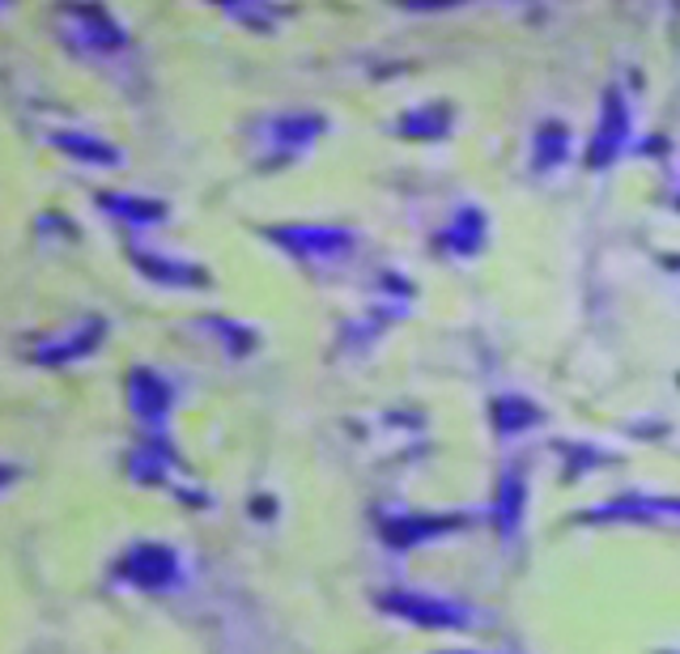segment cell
Listing matches in <instances>:
<instances>
[{
	"mask_svg": "<svg viewBox=\"0 0 680 654\" xmlns=\"http://www.w3.org/2000/svg\"><path fill=\"white\" fill-rule=\"evenodd\" d=\"M277 238H281L286 247L306 251V256H320V251H345V247H349V234H341V229H320V226L277 229Z\"/></svg>",
	"mask_w": 680,
	"mask_h": 654,
	"instance_id": "obj_1",
	"label": "cell"
},
{
	"mask_svg": "<svg viewBox=\"0 0 680 654\" xmlns=\"http://www.w3.org/2000/svg\"><path fill=\"white\" fill-rule=\"evenodd\" d=\"M625 140V102L621 94H609V106H604V128L595 136V149H591V166H604L621 149Z\"/></svg>",
	"mask_w": 680,
	"mask_h": 654,
	"instance_id": "obj_2",
	"label": "cell"
},
{
	"mask_svg": "<svg viewBox=\"0 0 680 654\" xmlns=\"http://www.w3.org/2000/svg\"><path fill=\"white\" fill-rule=\"evenodd\" d=\"M166 404H170V392H166V383L163 379H154L149 370H136L132 374V408L141 413V417H163L166 413Z\"/></svg>",
	"mask_w": 680,
	"mask_h": 654,
	"instance_id": "obj_3",
	"label": "cell"
},
{
	"mask_svg": "<svg viewBox=\"0 0 680 654\" xmlns=\"http://www.w3.org/2000/svg\"><path fill=\"white\" fill-rule=\"evenodd\" d=\"M56 145H60V149H68V154H77V158H94V162H115V158H120L111 145L90 140L86 132H60V136H56Z\"/></svg>",
	"mask_w": 680,
	"mask_h": 654,
	"instance_id": "obj_4",
	"label": "cell"
},
{
	"mask_svg": "<svg viewBox=\"0 0 680 654\" xmlns=\"http://www.w3.org/2000/svg\"><path fill=\"white\" fill-rule=\"evenodd\" d=\"M102 208L120 213V217H132V222H158L163 217V204L158 200H124V196H98Z\"/></svg>",
	"mask_w": 680,
	"mask_h": 654,
	"instance_id": "obj_5",
	"label": "cell"
},
{
	"mask_svg": "<svg viewBox=\"0 0 680 654\" xmlns=\"http://www.w3.org/2000/svg\"><path fill=\"white\" fill-rule=\"evenodd\" d=\"M447 243H452L455 251H472V247L481 243V213H477V208H464V213L455 217Z\"/></svg>",
	"mask_w": 680,
	"mask_h": 654,
	"instance_id": "obj_6",
	"label": "cell"
},
{
	"mask_svg": "<svg viewBox=\"0 0 680 654\" xmlns=\"http://www.w3.org/2000/svg\"><path fill=\"white\" fill-rule=\"evenodd\" d=\"M540 136H549V145L540 140V154H536V162L553 166V162H557V158H561V149H566V132L557 128V124H549V128L540 132Z\"/></svg>",
	"mask_w": 680,
	"mask_h": 654,
	"instance_id": "obj_7",
	"label": "cell"
}]
</instances>
